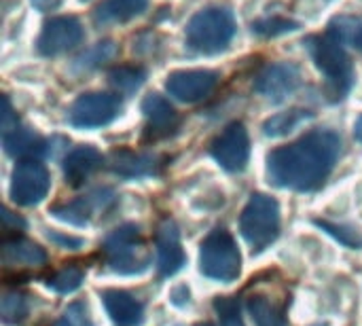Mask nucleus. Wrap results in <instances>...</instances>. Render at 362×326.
<instances>
[{"label":"nucleus","instance_id":"nucleus-1","mask_svg":"<svg viewBox=\"0 0 362 326\" xmlns=\"http://www.w3.org/2000/svg\"><path fill=\"white\" fill-rule=\"evenodd\" d=\"M339 155V134L333 129H314L267 155V178L278 189L297 193L316 191L331 176Z\"/></svg>","mask_w":362,"mask_h":326},{"label":"nucleus","instance_id":"nucleus-2","mask_svg":"<svg viewBox=\"0 0 362 326\" xmlns=\"http://www.w3.org/2000/svg\"><path fill=\"white\" fill-rule=\"evenodd\" d=\"M305 49L310 51L316 68L325 74L327 91L333 100H341L354 85V66L344 49V42L333 34H314L305 38Z\"/></svg>","mask_w":362,"mask_h":326},{"label":"nucleus","instance_id":"nucleus-3","mask_svg":"<svg viewBox=\"0 0 362 326\" xmlns=\"http://www.w3.org/2000/svg\"><path fill=\"white\" fill-rule=\"evenodd\" d=\"M235 17L225 6H208L197 11L185 30L187 45L197 53H218L229 47L235 36Z\"/></svg>","mask_w":362,"mask_h":326},{"label":"nucleus","instance_id":"nucleus-4","mask_svg":"<svg viewBox=\"0 0 362 326\" xmlns=\"http://www.w3.org/2000/svg\"><path fill=\"white\" fill-rule=\"evenodd\" d=\"M104 255L108 267L119 276H140L151 265V252L142 242L140 227L134 223H125L106 235Z\"/></svg>","mask_w":362,"mask_h":326},{"label":"nucleus","instance_id":"nucleus-5","mask_svg":"<svg viewBox=\"0 0 362 326\" xmlns=\"http://www.w3.org/2000/svg\"><path fill=\"white\" fill-rule=\"evenodd\" d=\"M240 231L252 252L269 248L280 235V204L265 193L250 195L240 216Z\"/></svg>","mask_w":362,"mask_h":326},{"label":"nucleus","instance_id":"nucleus-6","mask_svg":"<svg viewBox=\"0 0 362 326\" xmlns=\"http://www.w3.org/2000/svg\"><path fill=\"white\" fill-rule=\"evenodd\" d=\"M199 272L216 282L231 284L242 274V255L233 235L218 227L202 242L199 250Z\"/></svg>","mask_w":362,"mask_h":326},{"label":"nucleus","instance_id":"nucleus-7","mask_svg":"<svg viewBox=\"0 0 362 326\" xmlns=\"http://www.w3.org/2000/svg\"><path fill=\"white\" fill-rule=\"evenodd\" d=\"M121 112V100L108 91H91L83 93L74 100L68 110L70 125L78 129H98L112 123Z\"/></svg>","mask_w":362,"mask_h":326},{"label":"nucleus","instance_id":"nucleus-8","mask_svg":"<svg viewBox=\"0 0 362 326\" xmlns=\"http://www.w3.org/2000/svg\"><path fill=\"white\" fill-rule=\"evenodd\" d=\"M49 189H51L49 170L38 159L19 161L13 168L8 195L17 206H23V208L38 206L47 197Z\"/></svg>","mask_w":362,"mask_h":326},{"label":"nucleus","instance_id":"nucleus-9","mask_svg":"<svg viewBox=\"0 0 362 326\" xmlns=\"http://www.w3.org/2000/svg\"><path fill=\"white\" fill-rule=\"evenodd\" d=\"M212 159L227 172L235 174L248 165L250 159V136L244 123H229L210 144Z\"/></svg>","mask_w":362,"mask_h":326},{"label":"nucleus","instance_id":"nucleus-10","mask_svg":"<svg viewBox=\"0 0 362 326\" xmlns=\"http://www.w3.org/2000/svg\"><path fill=\"white\" fill-rule=\"evenodd\" d=\"M83 36H85V32L76 17L57 15V17H51L42 25L40 36L36 40V49L45 57H55V55H62V53L78 47Z\"/></svg>","mask_w":362,"mask_h":326},{"label":"nucleus","instance_id":"nucleus-11","mask_svg":"<svg viewBox=\"0 0 362 326\" xmlns=\"http://www.w3.org/2000/svg\"><path fill=\"white\" fill-rule=\"evenodd\" d=\"M299 85H301V72L295 64L288 62L269 64L255 78V91L274 104L288 100Z\"/></svg>","mask_w":362,"mask_h":326},{"label":"nucleus","instance_id":"nucleus-12","mask_svg":"<svg viewBox=\"0 0 362 326\" xmlns=\"http://www.w3.org/2000/svg\"><path fill=\"white\" fill-rule=\"evenodd\" d=\"M216 85L218 74L214 70H178L168 76L165 91L182 104H197L206 100Z\"/></svg>","mask_w":362,"mask_h":326},{"label":"nucleus","instance_id":"nucleus-13","mask_svg":"<svg viewBox=\"0 0 362 326\" xmlns=\"http://www.w3.org/2000/svg\"><path fill=\"white\" fill-rule=\"evenodd\" d=\"M155 246H157V272H159V276L161 278L176 276L185 267L187 257H185L182 244H180L178 225L172 219H165L159 225Z\"/></svg>","mask_w":362,"mask_h":326},{"label":"nucleus","instance_id":"nucleus-14","mask_svg":"<svg viewBox=\"0 0 362 326\" xmlns=\"http://www.w3.org/2000/svg\"><path fill=\"white\" fill-rule=\"evenodd\" d=\"M115 199V193L110 189H98L93 193H89L87 197H81V199H74L70 204H64V206H55L51 210V214L57 219V221H64L68 225H76V227H83L89 223V219L95 214V212H104Z\"/></svg>","mask_w":362,"mask_h":326},{"label":"nucleus","instance_id":"nucleus-15","mask_svg":"<svg viewBox=\"0 0 362 326\" xmlns=\"http://www.w3.org/2000/svg\"><path fill=\"white\" fill-rule=\"evenodd\" d=\"M102 303L117 326H140L144 322V305L127 291L108 289L100 293Z\"/></svg>","mask_w":362,"mask_h":326},{"label":"nucleus","instance_id":"nucleus-16","mask_svg":"<svg viewBox=\"0 0 362 326\" xmlns=\"http://www.w3.org/2000/svg\"><path fill=\"white\" fill-rule=\"evenodd\" d=\"M104 163L102 153L95 146H78L64 159V178L70 187H83Z\"/></svg>","mask_w":362,"mask_h":326},{"label":"nucleus","instance_id":"nucleus-17","mask_svg":"<svg viewBox=\"0 0 362 326\" xmlns=\"http://www.w3.org/2000/svg\"><path fill=\"white\" fill-rule=\"evenodd\" d=\"M2 144L6 155L25 161V159H36L42 155H49V144L45 138H40L38 134H34L30 127L17 125L15 129L2 134Z\"/></svg>","mask_w":362,"mask_h":326},{"label":"nucleus","instance_id":"nucleus-18","mask_svg":"<svg viewBox=\"0 0 362 326\" xmlns=\"http://www.w3.org/2000/svg\"><path fill=\"white\" fill-rule=\"evenodd\" d=\"M161 159L151 153H132V151H115L108 159V168L121 178H144L153 176L159 170Z\"/></svg>","mask_w":362,"mask_h":326},{"label":"nucleus","instance_id":"nucleus-19","mask_svg":"<svg viewBox=\"0 0 362 326\" xmlns=\"http://www.w3.org/2000/svg\"><path fill=\"white\" fill-rule=\"evenodd\" d=\"M142 115L146 119V134L153 138L168 136L178 123L174 106L159 93H151L142 100Z\"/></svg>","mask_w":362,"mask_h":326},{"label":"nucleus","instance_id":"nucleus-20","mask_svg":"<svg viewBox=\"0 0 362 326\" xmlns=\"http://www.w3.org/2000/svg\"><path fill=\"white\" fill-rule=\"evenodd\" d=\"M146 6H148V0H102L93 11V23L98 28L125 23L142 15Z\"/></svg>","mask_w":362,"mask_h":326},{"label":"nucleus","instance_id":"nucleus-21","mask_svg":"<svg viewBox=\"0 0 362 326\" xmlns=\"http://www.w3.org/2000/svg\"><path fill=\"white\" fill-rule=\"evenodd\" d=\"M2 263L6 267H42L47 252L30 240L11 238L2 242Z\"/></svg>","mask_w":362,"mask_h":326},{"label":"nucleus","instance_id":"nucleus-22","mask_svg":"<svg viewBox=\"0 0 362 326\" xmlns=\"http://www.w3.org/2000/svg\"><path fill=\"white\" fill-rule=\"evenodd\" d=\"M246 308H248L250 320L255 322V326H288L284 308L265 295L250 297Z\"/></svg>","mask_w":362,"mask_h":326},{"label":"nucleus","instance_id":"nucleus-23","mask_svg":"<svg viewBox=\"0 0 362 326\" xmlns=\"http://www.w3.org/2000/svg\"><path fill=\"white\" fill-rule=\"evenodd\" d=\"M310 119H314V112H310L305 108H291L286 112H278V115L269 117L263 123V134L267 138H284L291 132H295L299 125L308 123Z\"/></svg>","mask_w":362,"mask_h":326},{"label":"nucleus","instance_id":"nucleus-24","mask_svg":"<svg viewBox=\"0 0 362 326\" xmlns=\"http://www.w3.org/2000/svg\"><path fill=\"white\" fill-rule=\"evenodd\" d=\"M30 314V299L19 291H11L2 295L0 301V316L6 326H21Z\"/></svg>","mask_w":362,"mask_h":326},{"label":"nucleus","instance_id":"nucleus-25","mask_svg":"<svg viewBox=\"0 0 362 326\" xmlns=\"http://www.w3.org/2000/svg\"><path fill=\"white\" fill-rule=\"evenodd\" d=\"M146 81V70L140 66H119L108 72V83L121 93H136Z\"/></svg>","mask_w":362,"mask_h":326},{"label":"nucleus","instance_id":"nucleus-26","mask_svg":"<svg viewBox=\"0 0 362 326\" xmlns=\"http://www.w3.org/2000/svg\"><path fill=\"white\" fill-rule=\"evenodd\" d=\"M329 34H333L337 40H341L344 45L350 42L352 47L362 51V21L361 19H352V17H337L329 23Z\"/></svg>","mask_w":362,"mask_h":326},{"label":"nucleus","instance_id":"nucleus-27","mask_svg":"<svg viewBox=\"0 0 362 326\" xmlns=\"http://www.w3.org/2000/svg\"><path fill=\"white\" fill-rule=\"evenodd\" d=\"M316 227H320L325 233H329L333 240H337L341 246L346 248H352V250H361L362 248V233L354 227H348V225H337V223H331V221H322V219H316L314 221Z\"/></svg>","mask_w":362,"mask_h":326},{"label":"nucleus","instance_id":"nucleus-28","mask_svg":"<svg viewBox=\"0 0 362 326\" xmlns=\"http://www.w3.org/2000/svg\"><path fill=\"white\" fill-rule=\"evenodd\" d=\"M83 282H85V272L81 267H66L57 272L53 278H49L47 286L59 295H72L83 286Z\"/></svg>","mask_w":362,"mask_h":326},{"label":"nucleus","instance_id":"nucleus-29","mask_svg":"<svg viewBox=\"0 0 362 326\" xmlns=\"http://www.w3.org/2000/svg\"><path fill=\"white\" fill-rule=\"evenodd\" d=\"M299 30V23L293 19H284V17H267V19H259L252 23V32L265 38H274L280 34H288Z\"/></svg>","mask_w":362,"mask_h":326},{"label":"nucleus","instance_id":"nucleus-30","mask_svg":"<svg viewBox=\"0 0 362 326\" xmlns=\"http://www.w3.org/2000/svg\"><path fill=\"white\" fill-rule=\"evenodd\" d=\"M115 55V45L110 40H104V42H98L95 47H91L89 51H85L76 62L74 66L81 68V70H91V68H98L102 66L106 59H110Z\"/></svg>","mask_w":362,"mask_h":326},{"label":"nucleus","instance_id":"nucleus-31","mask_svg":"<svg viewBox=\"0 0 362 326\" xmlns=\"http://www.w3.org/2000/svg\"><path fill=\"white\" fill-rule=\"evenodd\" d=\"M214 312L218 314L221 326H244L240 301L233 297H218L214 299Z\"/></svg>","mask_w":362,"mask_h":326},{"label":"nucleus","instance_id":"nucleus-32","mask_svg":"<svg viewBox=\"0 0 362 326\" xmlns=\"http://www.w3.org/2000/svg\"><path fill=\"white\" fill-rule=\"evenodd\" d=\"M53 326H91V318H89V310L83 301H74L70 303L62 316L55 320Z\"/></svg>","mask_w":362,"mask_h":326},{"label":"nucleus","instance_id":"nucleus-33","mask_svg":"<svg viewBox=\"0 0 362 326\" xmlns=\"http://www.w3.org/2000/svg\"><path fill=\"white\" fill-rule=\"evenodd\" d=\"M47 240L53 242V244L59 246V248H66V250H78V248L85 246V240H83V238L64 235V233H57V231H47Z\"/></svg>","mask_w":362,"mask_h":326},{"label":"nucleus","instance_id":"nucleus-34","mask_svg":"<svg viewBox=\"0 0 362 326\" xmlns=\"http://www.w3.org/2000/svg\"><path fill=\"white\" fill-rule=\"evenodd\" d=\"M17 125H19V119H17V115L13 112L11 100L4 95V98H2V112H0V127H2V134L15 129Z\"/></svg>","mask_w":362,"mask_h":326},{"label":"nucleus","instance_id":"nucleus-35","mask_svg":"<svg viewBox=\"0 0 362 326\" xmlns=\"http://www.w3.org/2000/svg\"><path fill=\"white\" fill-rule=\"evenodd\" d=\"M2 227H4V231L8 233V231H23L25 229V223L17 216V214H13L11 210H6V208H2Z\"/></svg>","mask_w":362,"mask_h":326},{"label":"nucleus","instance_id":"nucleus-36","mask_svg":"<svg viewBox=\"0 0 362 326\" xmlns=\"http://www.w3.org/2000/svg\"><path fill=\"white\" fill-rule=\"evenodd\" d=\"M62 0H32V4L38 8V11H53L59 6Z\"/></svg>","mask_w":362,"mask_h":326},{"label":"nucleus","instance_id":"nucleus-37","mask_svg":"<svg viewBox=\"0 0 362 326\" xmlns=\"http://www.w3.org/2000/svg\"><path fill=\"white\" fill-rule=\"evenodd\" d=\"M354 136H356L358 142H362V117L356 121V125H354Z\"/></svg>","mask_w":362,"mask_h":326},{"label":"nucleus","instance_id":"nucleus-38","mask_svg":"<svg viewBox=\"0 0 362 326\" xmlns=\"http://www.w3.org/2000/svg\"><path fill=\"white\" fill-rule=\"evenodd\" d=\"M197 326H212V325H208V322H204V325H197Z\"/></svg>","mask_w":362,"mask_h":326},{"label":"nucleus","instance_id":"nucleus-39","mask_svg":"<svg viewBox=\"0 0 362 326\" xmlns=\"http://www.w3.org/2000/svg\"><path fill=\"white\" fill-rule=\"evenodd\" d=\"M316 326H327V325H316Z\"/></svg>","mask_w":362,"mask_h":326},{"label":"nucleus","instance_id":"nucleus-40","mask_svg":"<svg viewBox=\"0 0 362 326\" xmlns=\"http://www.w3.org/2000/svg\"><path fill=\"white\" fill-rule=\"evenodd\" d=\"M81 2H87V0H81Z\"/></svg>","mask_w":362,"mask_h":326}]
</instances>
